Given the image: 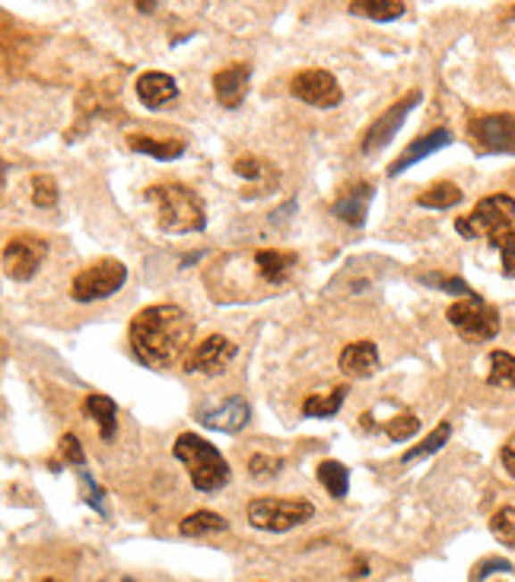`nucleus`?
<instances>
[{"label":"nucleus","instance_id":"1","mask_svg":"<svg viewBox=\"0 0 515 582\" xmlns=\"http://www.w3.org/2000/svg\"><path fill=\"white\" fill-rule=\"evenodd\" d=\"M128 337H131L137 360H144L153 370H166L191 353L195 325L185 315V309L172 306V303H156L134 315Z\"/></svg>","mask_w":515,"mask_h":582},{"label":"nucleus","instance_id":"2","mask_svg":"<svg viewBox=\"0 0 515 582\" xmlns=\"http://www.w3.org/2000/svg\"><path fill=\"white\" fill-rule=\"evenodd\" d=\"M146 201L156 207V220L166 233H201L207 223V207H204L201 195L185 185H153L146 188Z\"/></svg>","mask_w":515,"mask_h":582},{"label":"nucleus","instance_id":"3","mask_svg":"<svg viewBox=\"0 0 515 582\" xmlns=\"http://www.w3.org/2000/svg\"><path fill=\"white\" fill-rule=\"evenodd\" d=\"M172 455L179 461L188 465V474H191V484L204 494H213L220 490L223 484H229V461L220 455V449L207 439L195 436V433H182V436L175 439L172 445Z\"/></svg>","mask_w":515,"mask_h":582},{"label":"nucleus","instance_id":"4","mask_svg":"<svg viewBox=\"0 0 515 582\" xmlns=\"http://www.w3.org/2000/svg\"><path fill=\"white\" fill-rule=\"evenodd\" d=\"M315 516L309 500H277V496H258L248 503V522L262 531H290L305 525Z\"/></svg>","mask_w":515,"mask_h":582},{"label":"nucleus","instance_id":"5","mask_svg":"<svg viewBox=\"0 0 515 582\" xmlns=\"http://www.w3.org/2000/svg\"><path fill=\"white\" fill-rule=\"evenodd\" d=\"M509 226H515V197H509V195L484 197L468 217L455 220V229L465 236V239H478V236L494 239L496 233H503Z\"/></svg>","mask_w":515,"mask_h":582},{"label":"nucleus","instance_id":"6","mask_svg":"<svg viewBox=\"0 0 515 582\" xmlns=\"http://www.w3.org/2000/svg\"><path fill=\"white\" fill-rule=\"evenodd\" d=\"M449 321L455 325V331L465 341L480 344V341H494L500 335V312L494 306H486L480 296H468L455 306H449Z\"/></svg>","mask_w":515,"mask_h":582},{"label":"nucleus","instance_id":"7","mask_svg":"<svg viewBox=\"0 0 515 582\" xmlns=\"http://www.w3.org/2000/svg\"><path fill=\"white\" fill-rule=\"evenodd\" d=\"M128 280V268L115 258H102V262L83 268L80 274L73 277L71 284V296L77 303H96V299H105L112 293H118Z\"/></svg>","mask_w":515,"mask_h":582},{"label":"nucleus","instance_id":"8","mask_svg":"<svg viewBox=\"0 0 515 582\" xmlns=\"http://www.w3.org/2000/svg\"><path fill=\"white\" fill-rule=\"evenodd\" d=\"M468 134L486 154H515V118L506 115V112L471 118L468 121Z\"/></svg>","mask_w":515,"mask_h":582},{"label":"nucleus","instance_id":"9","mask_svg":"<svg viewBox=\"0 0 515 582\" xmlns=\"http://www.w3.org/2000/svg\"><path fill=\"white\" fill-rule=\"evenodd\" d=\"M48 255V242L42 236L32 233H20L4 245V264H7V274L13 280H32V274L38 270V264Z\"/></svg>","mask_w":515,"mask_h":582},{"label":"nucleus","instance_id":"10","mask_svg":"<svg viewBox=\"0 0 515 582\" xmlns=\"http://www.w3.org/2000/svg\"><path fill=\"white\" fill-rule=\"evenodd\" d=\"M290 93L296 96V99H303V103L315 105V109H334V105H341V99H344L337 80H334L328 71H319V67L296 73L290 83Z\"/></svg>","mask_w":515,"mask_h":582},{"label":"nucleus","instance_id":"11","mask_svg":"<svg viewBox=\"0 0 515 582\" xmlns=\"http://www.w3.org/2000/svg\"><path fill=\"white\" fill-rule=\"evenodd\" d=\"M236 344L223 335L204 337L197 347H191V353L185 357V370L188 372H204V376H220L226 366L233 363Z\"/></svg>","mask_w":515,"mask_h":582},{"label":"nucleus","instance_id":"12","mask_svg":"<svg viewBox=\"0 0 515 582\" xmlns=\"http://www.w3.org/2000/svg\"><path fill=\"white\" fill-rule=\"evenodd\" d=\"M417 103H420V93H411L407 99H401L398 105H392V109L385 112L382 118H376V121H372V128L366 131V137H363V154H378L382 146L392 144V137L398 134L401 124H404L407 112L414 109Z\"/></svg>","mask_w":515,"mask_h":582},{"label":"nucleus","instance_id":"13","mask_svg":"<svg viewBox=\"0 0 515 582\" xmlns=\"http://www.w3.org/2000/svg\"><path fill=\"white\" fill-rule=\"evenodd\" d=\"M248 417H252L248 401L239 398V395H233V398H226L223 404H217V408H204L201 414H197V420H201L207 429H220V433H239V429L248 423Z\"/></svg>","mask_w":515,"mask_h":582},{"label":"nucleus","instance_id":"14","mask_svg":"<svg viewBox=\"0 0 515 582\" xmlns=\"http://www.w3.org/2000/svg\"><path fill=\"white\" fill-rule=\"evenodd\" d=\"M337 366L347 378H366L376 372L378 366V347L372 341H353L341 350Z\"/></svg>","mask_w":515,"mask_h":582},{"label":"nucleus","instance_id":"15","mask_svg":"<svg viewBox=\"0 0 515 582\" xmlns=\"http://www.w3.org/2000/svg\"><path fill=\"white\" fill-rule=\"evenodd\" d=\"M370 201H372L370 182L350 185V188H344V195L334 201V217L344 220V223H350V226H363L366 211H370Z\"/></svg>","mask_w":515,"mask_h":582},{"label":"nucleus","instance_id":"16","mask_svg":"<svg viewBox=\"0 0 515 582\" xmlns=\"http://www.w3.org/2000/svg\"><path fill=\"white\" fill-rule=\"evenodd\" d=\"M452 144V131H445V128H436V131H429V134H423V137H417L414 144L407 146L404 154L398 156V160L388 166V175H401L404 169H411L414 162H420L423 156H429V154H436V150H443V146H449Z\"/></svg>","mask_w":515,"mask_h":582},{"label":"nucleus","instance_id":"17","mask_svg":"<svg viewBox=\"0 0 515 582\" xmlns=\"http://www.w3.org/2000/svg\"><path fill=\"white\" fill-rule=\"evenodd\" d=\"M245 89H248V67L245 64H233L220 71L213 77V93H217L220 105L226 109H239L242 99H245Z\"/></svg>","mask_w":515,"mask_h":582},{"label":"nucleus","instance_id":"18","mask_svg":"<svg viewBox=\"0 0 515 582\" xmlns=\"http://www.w3.org/2000/svg\"><path fill=\"white\" fill-rule=\"evenodd\" d=\"M137 96L140 103L146 109H162L166 103H172L175 96H179V83L162 71H150L144 77H137Z\"/></svg>","mask_w":515,"mask_h":582},{"label":"nucleus","instance_id":"19","mask_svg":"<svg viewBox=\"0 0 515 582\" xmlns=\"http://www.w3.org/2000/svg\"><path fill=\"white\" fill-rule=\"evenodd\" d=\"M296 264H299V258L293 255V252H277V248L254 252V268H258V274L274 287L287 284V277H290V270L296 268Z\"/></svg>","mask_w":515,"mask_h":582},{"label":"nucleus","instance_id":"20","mask_svg":"<svg viewBox=\"0 0 515 582\" xmlns=\"http://www.w3.org/2000/svg\"><path fill=\"white\" fill-rule=\"evenodd\" d=\"M83 411H87V414L93 417L96 423H99V433H102V439H105V443H109V439H115L118 404L109 398V395H87V401H83Z\"/></svg>","mask_w":515,"mask_h":582},{"label":"nucleus","instance_id":"21","mask_svg":"<svg viewBox=\"0 0 515 582\" xmlns=\"http://www.w3.org/2000/svg\"><path fill=\"white\" fill-rule=\"evenodd\" d=\"M128 146H131L134 154L156 156V160H175V156L185 154L182 140H156V137H146V134H128Z\"/></svg>","mask_w":515,"mask_h":582},{"label":"nucleus","instance_id":"22","mask_svg":"<svg viewBox=\"0 0 515 582\" xmlns=\"http://www.w3.org/2000/svg\"><path fill=\"white\" fill-rule=\"evenodd\" d=\"M347 10L353 16H370V20H398V16H404L407 4H401V0H350Z\"/></svg>","mask_w":515,"mask_h":582},{"label":"nucleus","instance_id":"23","mask_svg":"<svg viewBox=\"0 0 515 582\" xmlns=\"http://www.w3.org/2000/svg\"><path fill=\"white\" fill-rule=\"evenodd\" d=\"M461 188L458 185H452V182H436V185H429L427 191H420L417 195V204L420 207H433V211H449V207H455V204H461Z\"/></svg>","mask_w":515,"mask_h":582},{"label":"nucleus","instance_id":"24","mask_svg":"<svg viewBox=\"0 0 515 582\" xmlns=\"http://www.w3.org/2000/svg\"><path fill=\"white\" fill-rule=\"evenodd\" d=\"M344 398H347V386H334L325 395H309L303 401V414L305 417H334L341 411Z\"/></svg>","mask_w":515,"mask_h":582},{"label":"nucleus","instance_id":"25","mask_svg":"<svg viewBox=\"0 0 515 582\" xmlns=\"http://www.w3.org/2000/svg\"><path fill=\"white\" fill-rule=\"evenodd\" d=\"M223 528H229V522H226L220 512H211V510L191 512V516H185L182 525H179V531H182L185 538H197V535H211V531H223Z\"/></svg>","mask_w":515,"mask_h":582},{"label":"nucleus","instance_id":"26","mask_svg":"<svg viewBox=\"0 0 515 582\" xmlns=\"http://www.w3.org/2000/svg\"><path fill=\"white\" fill-rule=\"evenodd\" d=\"M319 480L321 487L334 496V500H344L350 490V471L341 465V461H321L319 465Z\"/></svg>","mask_w":515,"mask_h":582},{"label":"nucleus","instance_id":"27","mask_svg":"<svg viewBox=\"0 0 515 582\" xmlns=\"http://www.w3.org/2000/svg\"><path fill=\"white\" fill-rule=\"evenodd\" d=\"M486 382L500 388H515V357L506 350H494L490 353V372H486Z\"/></svg>","mask_w":515,"mask_h":582},{"label":"nucleus","instance_id":"28","mask_svg":"<svg viewBox=\"0 0 515 582\" xmlns=\"http://www.w3.org/2000/svg\"><path fill=\"white\" fill-rule=\"evenodd\" d=\"M449 436H452V427L449 423H439V427L429 433L427 439H423L420 445H414L411 452H404V465L407 461H417V459H427V455H433V452H439L445 443H449Z\"/></svg>","mask_w":515,"mask_h":582},{"label":"nucleus","instance_id":"29","mask_svg":"<svg viewBox=\"0 0 515 582\" xmlns=\"http://www.w3.org/2000/svg\"><path fill=\"white\" fill-rule=\"evenodd\" d=\"M58 182L51 179V175H32V204L36 207H45V211H51V207H58Z\"/></svg>","mask_w":515,"mask_h":582},{"label":"nucleus","instance_id":"30","mask_svg":"<svg viewBox=\"0 0 515 582\" xmlns=\"http://www.w3.org/2000/svg\"><path fill=\"white\" fill-rule=\"evenodd\" d=\"M420 429V417L414 414V411H404V414L392 417L388 420V427H385V433L395 439V443H404V439H411Z\"/></svg>","mask_w":515,"mask_h":582},{"label":"nucleus","instance_id":"31","mask_svg":"<svg viewBox=\"0 0 515 582\" xmlns=\"http://www.w3.org/2000/svg\"><path fill=\"white\" fill-rule=\"evenodd\" d=\"M490 245L503 252V274L515 277V226H509V229L496 233L494 239H490Z\"/></svg>","mask_w":515,"mask_h":582},{"label":"nucleus","instance_id":"32","mask_svg":"<svg viewBox=\"0 0 515 582\" xmlns=\"http://www.w3.org/2000/svg\"><path fill=\"white\" fill-rule=\"evenodd\" d=\"M490 531H494L503 545L515 547V510L512 506H506V510H500L494 519H490Z\"/></svg>","mask_w":515,"mask_h":582},{"label":"nucleus","instance_id":"33","mask_svg":"<svg viewBox=\"0 0 515 582\" xmlns=\"http://www.w3.org/2000/svg\"><path fill=\"white\" fill-rule=\"evenodd\" d=\"M280 468H283V461L277 459V455H252L248 459V471H252V478H277L280 474Z\"/></svg>","mask_w":515,"mask_h":582},{"label":"nucleus","instance_id":"34","mask_svg":"<svg viewBox=\"0 0 515 582\" xmlns=\"http://www.w3.org/2000/svg\"><path fill=\"white\" fill-rule=\"evenodd\" d=\"M423 284H433V287H439V290H445V293H458V296H474L471 293V287L465 284V280H458V277H443V274H427L423 277Z\"/></svg>","mask_w":515,"mask_h":582},{"label":"nucleus","instance_id":"35","mask_svg":"<svg viewBox=\"0 0 515 582\" xmlns=\"http://www.w3.org/2000/svg\"><path fill=\"white\" fill-rule=\"evenodd\" d=\"M61 455H64L71 465H77V468H83L87 465V455H83V445H80V439L73 436V433H64L61 436Z\"/></svg>","mask_w":515,"mask_h":582},{"label":"nucleus","instance_id":"36","mask_svg":"<svg viewBox=\"0 0 515 582\" xmlns=\"http://www.w3.org/2000/svg\"><path fill=\"white\" fill-rule=\"evenodd\" d=\"M80 480H83V490H87V500L93 503V506H96L99 512H105V506H102V490H99V484H96V480H89V474L83 471V468H80Z\"/></svg>","mask_w":515,"mask_h":582},{"label":"nucleus","instance_id":"37","mask_svg":"<svg viewBox=\"0 0 515 582\" xmlns=\"http://www.w3.org/2000/svg\"><path fill=\"white\" fill-rule=\"evenodd\" d=\"M236 172L245 175V179H258L262 175V162L254 160V156H239L236 160Z\"/></svg>","mask_w":515,"mask_h":582},{"label":"nucleus","instance_id":"38","mask_svg":"<svg viewBox=\"0 0 515 582\" xmlns=\"http://www.w3.org/2000/svg\"><path fill=\"white\" fill-rule=\"evenodd\" d=\"M500 459H503V468H506L509 478H515V433L506 439V445H503V452H500Z\"/></svg>","mask_w":515,"mask_h":582},{"label":"nucleus","instance_id":"39","mask_svg":"<svg viewBox=\"0 0 515 582\" xmlns=\"http://www.w3.org/2000/svg\"><path fill=\"white\" fill-rule=\"evenodd\" d=\"M494 570H509V563H506V561H486L484 567H480L478 573H474V582H480V579H484V576L494 573Z\"/></svg>","mask_w":515,"mask_h":582},{"label":"nucleus","instance_id":"40","mask_svg":"<svg viewBox=\"0 0 515 582\" xmlns=\"http://www.w3.org/2000/svg\"><path fill=\"white\" fill-rule=\"evenodd\" d=\"M350 573H353V576H366V561H356V567L350 570Z\"/></svg>","mask_w":515,"mask_h":582},{"label":"nucleus","instance_id":"41","mask_svg":"<svg viewBox=\"0 0 515 582\" xmlns=\"http://www.w3.org/2000/svg\"><path fill=\"white\" fill-rule=\"evenodd\" d=\"M509 16H515V7H512V13H509Z\"/></svg>","mask_w":515,"mask_h":582},{"label":"nucleus","instance_id":"42","mask_svg":"<svg viewBox=\"0 0 515 582\" xmlns=\"http://www.w3.org/2000/svg\"><path fill=\"white\" fill-rule=\"evenodd\" d=\"M45 582H54V579H45Z\"/></svg>","mask_w":515,"mask_h":582},{"label":"nucleus","instance_id":"43","mask_svg":"<svg viewBox=\"0 0 515 582\" xmlns=\"http://www.w3.org/2000/svg\"><path fill=\"white\" fill-rule=\"evenodd\" d=\"M124 582H134V579H124Z\"/></svg>","mask_w":515,"mask_h":582}]
</instances>
